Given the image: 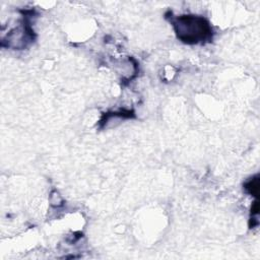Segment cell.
<instances>
[{"label":"cell","instance_id":"cell-1","mask_svg":"<svg viewBox=\"0 0 260 260\" xmlns=\"http://www.w3.org/2000/svg\"><path fill=\"white\" fill-rule=\"evenodd\" d=\"M175 32L187 44L204 43L211 39L212 29L208 21L198 15H180L172 20Z\"/></svg>","mask_w":260,"mask_h":260},{"label":"cell","instance_id":"cell-2","mask_svg":"<svg viewBox=\"0 0 260 260\" xmlns=\"http://www.w3.org/2000/svg\"><path fill=\"white\" fill-rule=\"evenodd\" d=\"M246 189L252 195H256L258 193V190H259V180L256 178V179H253L252 181H250L249 183H247Z\"/></svg>","mask_w":260,"mask_h":260}]
</instances>
